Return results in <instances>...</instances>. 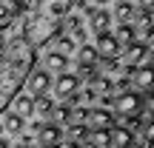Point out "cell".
I'll list each match as a JSON object with an SVG mask.
<instances>
[{
	"mask_svg": "<svg viewBox=\"0 0 154 148\" xmlns=\"http://www.w3.org/2000/svg\"><path fill=\"white\" fill-rule=\"evenodd\" d=\"M34 60H37V49L29 46L20 34H14L0 49V114H6L11 100L26 86V77L32 74Z\"/></svg>",
	"mask_w": 154,
	"mask_h": 148,
	"instance_id": "6da1fadb",
	"label": "cell"
},
{
	"mask_svg": "<svg viewBox=\"0 0 154 148\" xmlns=\"http://www.w3.org/2000/svg\"><path fill=\"white\" fill-rule=\"evenodd\" d=\"M60 26H63V20L51 17L49 11L37 3V9H32V11L26 14V23H23L20 37L26 40L29 46L37 49V46H46L51 37H57V34H60Z\"/></svg>",
	"mask_w": 154,
	"mask_h": 148,
	"instance_id": "7a4b0ae2",
	"label": "cell"
},
{
	"mask_svg": "<svg viewBox=\"0 0 154 148\" xmlns=\"http://www.w3.org/2000/svg\"><path fill=\"white\" fill-rule=\"evenodd\" d=\"M111 105H114V111L120 117H140L146 111V103H143V97H140L137 91H123V94H117L114 100H111Z\"/></svg>",
	"mask_w": 154,
	"mask_h": 148,
	"instance_id": "3957f363",
	"label": "cell"
},
{
	"mask_svg": "<svg viewBox=\"0 0 154 148\" xmlns=\"http://www.w3.org/2000/svg\"><path fill=\"white\" fill-rule=\"evenodd\" d=\"M86 122H88V131H111L114 128V114L109 108H88Z\"/></svg>",
	"mask_w": 154,
	"mask_h": 148,
	"instance_id": "277c9868",
	"label": "cell"
},
{
	"mask_svg": "<svg viewBox=\"0 0 154 148\" xmlns=\"http://www.w3.org/2000/svg\"><path fill=\"white\" fill-rule=\"evenodd\" d=\"M26 88H29V97H43L46 91L51 88V77L49 71H43V68H32V74L26 77Z\"/></svg>",
	"mask_w": 154,
	"mask_h": 148,
	"instance_id": "5b68a950",
	"label": "cell"
},
{
	"mask_svg": "<svg viewBox=\"0 0 154 148\" xmlns=\"http://www.w3.org/2000/svg\"><path fill=\"white\" fill-rule=\"evenodd\" d=\"M34 134H37L34 140L40 143V148H57L63 143V128L57 125V122H43Z\"/></svg>",
	"mask_w": 154,
	"mask_h": 148,
	"instance_id": "8992f818",
	"label": "cell"
},
{
	"mask_svg": "<svg viewBox=\"0 0 154 148\" xmlns=\"http://www.w3.org/2000/svg\"><path fill=\"white\" fill-rule=\"evenodd\" d=\"M51 88H54V94L60 100H69L72 94H77L80 91V80H77L74 74H57V80H51Z\"/></svg>",
	"mask_w": 154,
	"mask_h": 148,
	"instance_id": "52a82bcc",
	"label": "cell"
},
{
	"mask_svg": "<svg viewBox=\"0 0 154 148\" xmlns=\"http://www.w3.org/2000/svg\"><path fill=\"white\" fill-rule=\"evenodd\" d=\"M146 57H149V46L137 40V43L126 46V51H123V66L126 68H140L146 63Z\"/></svg>",
	"mask_w": 154,
	"mask_h": 148,
	"instance_id": "ba28073f",
	"label": "cell"
},
{
	"mask_svg": "<svg viewBox=\"0 0 154 148\" xmlns=\"http://www.w3.org/2000/svg\"><path fill=\"white\" fill-rule=\"evenodd\" d=\"M94 51H97L100 60H106V57H114L117 51H120V46H117V40L111 37V32H103L94 37Z\"/></svg>",
	"mask_w": 154,
	"mask_h": 148,
	"instance_id": "9c48e42d",
	"label": "cell"
},
{
	"mask_svg": "<svg viewBox=\"0 0 154 148\" xmlns=\"http://www.w3.org/2000/svg\"><path fill=\"white\" fill-rule=\"evenodd\" d=\"M131 83H134V86H137L143 94H151V86H154V71H151V63H149V60H146L140 68H134Z\"/></svg>",
	"mask_w": 154,
	"mask_h": 148,
	"instance_id": "30bf717a",
	"label": "cell"
},
{
	"mask_svg": "<svg viewBox=\"0 0 154 148\" xmlns=\"http://www.w3.org/2000/svg\"><path fill=\"white\" fill-rule=\"evenodd\" d=\"M131 29H134V34H137V37H143V40H149L151 34H154V17L149 14V11H143V9H137V17H134V23H131Z\"/></svg>",
	"mask_w": 154,
	"mask_h": 148,
	"instance_id": "8fae6325",
	"label": "cell"
},
{
	"mask_svg": "<svg viewBox=\"0 0 154 148\" xmlns=\"http://www.w3.org/2000/svg\"><path fill=\"white\" fill-rule=\"evenodd\" d=\"M134 17H137V6H134V3H126V0L114 3V9H111V20H120V26H131Z\"/></svg>",
	"mask_w": 154,
	"mask_h": 148,
	"instance_id": "7c38bea8",
	"label": "cell"
},
{
	"mask_svg": "<svg viewBox=\"0 0 154 148\" xmlns=\"http://www.w3.org/2000/svg\"><path fill=\"white\" fill-rule=\"evenodd\" d=\"M66 66H69V57L66 54H60V51H46V57H43V71L66 74Z\"/></svg>",
	"mask_w": 154,
	"mask_h": 148,
	"instance_id": "4fadbf2b",
	"label": "cell"
},
{
	"mask_svg": "<svg viewBox=\"0 0 154 148\" xmlns=\"http://www.w3.org/2000/svg\"><path fill=\"white\" fill-rule=\"evenodd\" d=\"M11 114L20 117V120L32 117V114H34V100L29 97V94H17V97L11 100Z\"/></svg>",
	"mask_w": 154,
	"mask_h": 148,
	"instance_id": "5bb4252c",
	"label": "cell"
},
{
	"mask_svg": "<svg viewBox=\"0 0 154 148\" xmlns=\"http://www.w3.org/2000/svg\"><path fill=\"white\" fill-rule=\"evenodd\" d=\"M88 26H91L94 34L109 32V26H111V11H109V9H94L91 17H88Z\"/></svg>",
	"mask_w": 154,
	"mask_h": 148,
	"instance_id": "9a60e30c",
	"label": "cell"
},
{
	"mask_svg": "<svg viewBox=\"0 0 154 148\" xmlns=\"http://www.w3.org/2000/svg\"><path fill=\"white\" fill-rule=\"evenodd\" d=\"M109 134H111V148H134V145H137V137L128 134L123 125H114Z\"/></svg>",
	"mask_w": 154,
	"mask_h": 148,
	"instance_id": "2e32d148",
	"label": "cell"
},
{
	"mask_svg": "<svg viewBox=\"0 0 154 148\" xmlns=\"http://www.w3.org/2000/svg\"><path fill=\"white\" fill-rule=\"evenodd\" d=\"M0 120H3V131L14 134V137H20V134H23V128H26V120H20V117H14L11 111H6V114L0 117Z\"/></svg>",
	"mask_w": 154,
	"mask_h": 148,
	"instance_id": "e0dca14e",
	"label": "cell"
},
{
	"mask_svg": "<svg viewBox=\"0 0 154 148\" xmlns=\"http://www.w3.org/2000/svg\"><path fill=\"white\" fill-rule=\"evenodd\" d=\"M86 143H88V148H111V134L109 131H88Z\"/></svg>",
	"mask_w": 154,
	"mask_h": 148,
	"instance_id": "ac0fdd59",
	"label": "cell"
},
{
	"mask_svg": "<svg viewBox=\"0 0 154 148\" xmlns=\"http://www.w3.org/2000/svg\"><path fill=\"white\" fill-rule=\"evenodd\" d=\"M74 9V3H69V0H54V3H46V11H49L51 17H57V20H63V17H69V11Z\"/></svg>",
	"mask_w": 154,
	"mask_h": 148,
	"instance_id": "d6986e66",
	"label": "cell"
},
{
	"mask_svg": "<svg viewBox=\"0 0 154 148\" xmlns=\"http://www.w3.org/2000/svg\"><path fill=\"white\" fill-rule=\"evenodd\" d=\"M111 37L117 40V46H131V43H137V34H134L131 26H117V32H111Z\"/></svg>",
	"mask_w": 154,
	"mask_h": 148,
	"instance_id": "ffe728a7",
	"label": "cell"
},
{
	"mask_svg": "<svg viewBox=\"0 0 154 148\" xmlns=\"http://www.w3.org/2000/svg\"><path fill=\"white\" fill-rule=\"evenodd\" d=\"M51 111H54V103H51L49 94H43V97H34V114H40L43 120H49Z\"/></svg>",
	"mask_w": 154,
	"mask_h": 148,
	"instance_id": "44dd1931",
	"label": "cell"
},
{
	"mask_svg": "<svg viewBox=\"0 0 154 148\" xmlns=\"http://www.w3.org/2000/svg\"><path fill=\"white\" fill-rule=\"evenodd\" d=\"M77 60H80V66H97V51H94V46H86L83 43L80 49H77Z\"/></svg>",
	"mask_w": 154,
	"mask_h": 148,
	"instance_id": "7402d4cb",
	"label": "cell"
},
{
	"mask_svg": "<svg viewBox=\"0 0 154 148\" xmlns=\"http://www.w3.org/2000/svg\"><path fill=\"white\" fill-rule=\"evenodd\" d=\"M11 20H14V3L0 0V32H3V29H9Z\"/></svg>",
	"mask_w": 154,
	"mask_h": 148,
	"instance_id": "603a6c76",
	"label": "cell"
},
{
	"mask_svg": "<svg viewBox=\"0 0 154 148\" xmlns=\"http://www.w3.org/2000/svg\"><path fill=\"white\" fill-rule=\"evenodd\" d=\"M77 125H86V108H69L66 128H77Z\"/></svg>",
	"mask_w": 154,
	"mask_h": 148,
	"instance_id": "cb8c5ba5",
	"label": "cell"
},
{
	"mask_svg": "<svg viewBox=\"0 0 154 148\" xmlns=\"http://www.w3.org/2000/svg\"><path fill=\"white\" fill-rule=\"evenodd\" d=\"M77 80H86V83H97L100 80V71H97V66H77Z\"/></svg>",
	"mask_w": 154,
	"mask_h": 148,
	"instance_id": "d4e9b609",
	"label": "cell"
},
{
	"mask_svg": "<svg viewBox=\"0 0 154 148\" xmlns=\"http://www.w3.org/2000/svg\"><path fill=\"white\" fill-rule=\"evenodd\" d=\"M57 51H60V54H69V51H74V40L69 37V34H57Z\"/></svg>",
	"mask_w": 154,
	"mask_h": 148,
	"instance_id": "484cf974",
	"label": "cell"
},
{
	"mask_svg": "<svg viewBox=\"0 0 154 148\" xmlns=\"http://www.w3.org/2000/svg\"><path fill=\"white\" fill-rule=\"evenodd\" d=\"M97 63L106 68V71H117V68H120V63H117L114 57H106V60H97Z\"/></svg>",
	"mask_w": 154,
	"mask_h": 148,
	"instance_id": "4316f807",
	"label": "cell"
},
{
	"mask_svg": "<svg viewBox=\"0 0 154 148\" xmlns=\"http://www.w3.org/2000/svg\"><path fill=\"white\" fill-rule=\"evenodd\" d=\"M51 117H54V120H63V122H66V117H69V105H54Z\"/></svg>",
	"mask_w": 154,
	"mask_h": 148,
	"instance_id": "83f0119b",
	"label": "cell"
},
{
	"mask_svg": "<svg viewBox=\"0 0 154 148\" xmlns=\"http://www.w3.org/2000/svg\"><path fill=\"white\" fill-rule=\"evenodd\" d=\"M74 6L83 11V14H88V17H91V11H94V3H86V0H80V3H74Z\"/></svg>",
	"mask_w": 154,
	"mask_h": 148,
	"instance_id": "f1b7e54d",
	"label": "cell"
},
{
	"mask_svg": "<svg viewBox=\"0 0 154 148\" xmlns=\"http://www.w3.org/2000/svg\"><path fill=\"white\" fill-rule=\"evenodd\" d=\"M114 86H117V88H123V91H128V86H131V80H128V77H120V80H117ZM123 91H120V94H123Z\"/></svg>",
	"mask_w": 154,
	"mask_h": 148,
	"instance_id": "f546056e",
	"label": "cell"
},
{
	"mask_svg": "<svg viewBox=\"0 0 154 148\" xmlns=\"http://www.w3.org/2000/svg\"><path fill=\"white\" fill-rule=\"evenodd\" d=\"M57 148H83V145H77V143H72V140H63Z\"/></svg>",
	"mask_w": 154,
	"mask_h": 148,
	"instance_id": "4dcf8cb0",
	"label": "cell"
},
{
	"mask_svg": "<svg viewBox=\"0 0 154 148\" xmlns=\"http://www.w3.org/2000/svg\"><path fill=\"white\" fill-rule=\"evenodd\" d=\"M0 148H9V143H6V140H3V137H0Z\"/></svg>",
	"mask_w": 154,
	"mask_h": 148,
	"instance_id": "1f68e13d",
	"label": "cell"
},
{
	"mask_svg": "<svg viewBox=\"0 0 154 148\" xmlns=\"http://www.w3.org/2000/svg\"><path fill=\"white\" fill-rule=\"evenodd\" d=\"M134 148H151V145H134Z\"/></svg>",
	"mask_w": 154,
	"mask_h": 148,
	"instance_id": "d6a6232c",
	"label": "cell"
},
{
	"mask_svg": "<svg viewBox=\"0 0 154 148\" xmlns=\"http://www.w3.org/2000/svg\"><path fill=\"white\" fill-rule=\"evenodd\" d=\"M0 34H3V32H0ZM0 49H3V37H0Z\"/></svg>",
	"mask_w": 154,
	"mask_h": 148,
	"instance_id": "836d02e7",
	"label": "cell"
},
{
	"mask_svg": "<svg viewBox=\"0 0 154 148\" xmlns=\"http://www.w3.org/2000/svg\"><path fill=\"white\" fill-rule=\"evenodd\" d=\"M29 148H37V145H29Z\"/></svg>",
	"mask_w": 154,
	"mask_h": 148,
	"instance_id": "e575fe53",
	"label": "cell"
}]
</instances>
